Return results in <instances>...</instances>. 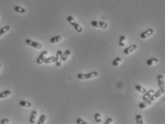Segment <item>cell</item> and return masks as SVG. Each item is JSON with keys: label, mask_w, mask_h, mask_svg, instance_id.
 Instances as JSON below:
<instances>
[{"label": "cell", "mask_w": 165, "mask_h": 124, "mask_svg": "<svg viewBox=\"0 0 165 124\" xmlns=\"http://www.w3.org/2000/svg\"><path fill=\"white\" fill-rule=\"evenodd\" d=\"M66 19H67V21L69 22V23L70 24L72 27H74V30H76L78 33H81V32H82L83 31L82 27L79 24L77 23L72 16H69V17H67Z\"/></svg>", "instance_id": "6da1fadb"}, {"label": "cell", "mask_w": 165, "mask_h": 124, "mask_svg": "<svg viewBox=\"0 0 165 124\" xmlns=\"http://www.w3.org/2000/svg\"><path fill=\"white\" fill-rule=\"evenodd\" d=\"M97 75H98V72L97 71H94V72H92L87 73V74L79 73L77 75V78L79 80H90V79L97 77Z\"/></svg>", "instance_id": "7a4b0ae2"}, {"label": "cell", "mask_w": 165, "mask_h": 124, "mask_svg": "<svg viewBox=\"0 0 165 124\" xmlns=\"http://www.w3.org/2000/svg\"><path fill=\"white\" fill-rule=\"evenodd\" d=\"M92 26H93L94 27H97V28H101V29H104L106 30L108 28V24L105 22H102V21H92L91 22Z\"/></svg>", "instance_id": "3957f363"}, {"label": "cell", "mask_w": 165, "mask_h": 124, "mask_svg": "<svg viewBox=\"0 0 165 124\" xmlns=\"http://www.w3.org/2000/svg\"><path fill=\"white\" fill-rule=\"evenodd\" d=\"M25 42H26L27 45H30L31 47H34V48H35V49H37V50H40V49L42 48V45H41V44L37 42L33 41V40H30V39H27V40H25Z\"/></svg>", "instance_id": "277c9868"}, {"label": "cell", "mask_w": 165, "mask_h": 124, "mask_svg": "<svg viewBox=\"0 0 165 124\" xmlns=\"http://www.w3.org/2000/svg\"><path fill=\"white\" fill-rule=\"evenodd\" d=\"M157 81H158V85L160 90L165 93V78L163 75H159L157 77Z\"/></svg>", "instance_id": "5b68a950"}, {"label": "cell", "mask_w": 165, "mask_h": 124, "mask_svg": "<svg viewBox=\"0 0 165 124\" xmlns=\"http://www.w3.org/2000/svg\"><path fill=\"white\" fill-rule=\"evenodd\" d=\"M47 55H48V52H47V51H46V50L43 51V52L39 55V56L38 57V58L36 59V63H37L38 65H41V64L44 62V60L46 58V56H47Z\"/></svg>", "instance_id": "8992f818"}, {"label": "cell", "mask_w": 165, "mask_h": 124, "mask_svg": "<svg viewBox=\"0 0 165 124\" xmlns=\"http://www.w3.org/2000/svg\"><path fill=\"white\" fill-rule=\"evenodd\" d=\"M62 50H58L57 52L56 56H55V63L57 67H60L62 65Z\"/></svg>", "instance_id": "52a82bcc"}, {"label": "cell", "mask_w": 165, "mask_h": 124, "mask_svg": "<svg viewBox=\"0 0 165 124\" xmlns=\"http://www.w3.org/2000/svg\"><path fill=\"white\" fill-rule=\"evenodd\" d=\"M154 30L153 29H152V28H149V29H148L147 30H146L145 32H142L141 35H140V38L141 39H146V38H147L149 37H150V36H152L154 34Z\"/></svg>", "instance_id": "ba28073f"}, {"label": "cell", "mask_w": 165, "mask_h": 124, "mask_svg": "<svg viewBox=\"0 0 165 124\" xmlns=\"http://www.w3.org/2000/svg\"><path fill=\"white\" fill-rule=\"evenodd\" d=\"M136 49H137V45H132L131 46L127 47V48L124 50V53L125 55H129L132 54V53H134Z\"/></svg>", "instance_id": "9c48e42d"}, {"label": "cell", "mask_w": 165, "mask_h": 124, "mask_svg": "<svg viewBox=\"0 0 165 124\" xmlns=\"http://www.w3.org/2000/svg\"><path fill=\"white\" fill-rule=\"evenodd\" d=\"M162 94H165V93H164L161 90H159L157 91V92H154V93L151 96V98H150L149 100L151 101L152 103H153L154 101H155V100H157V99L158 98H159Z\"/></svg>", "instance_id": "30bf717a"}, {"label": "cell", "mask_w": 165, "mask_h": 124, "mask_svg": "<svg viewBox=\"0 0 165 124\" xmlns=\"http://www.w3.org/2000/svg\"><path fill=\"white\" fill-rule=\"evenodd\" d=\"M154 90H149V91H147L145 93H144V95H143V97H142V99H143V101H147V100H149L150 98H151V96L154 93Z\"/></svg>", "instance_id": "8fae6325"}, {"label": "cell", "mask_w": 165, "mask_h": 124, "mask_svg": "<svg viewBox=\"0 0 165 124\" xmlns=\"http://www.w3.org/2000/svg\"><path fill=\"white\" fill-rule=\"evenodd\" d=\"M152 103L149 101V100L144 101V102L140 103L139 104V108L140 109H144V108H146L147 107L149 106Z\"/></svg>", "instance_id": "7c38bea8"}, {"label": "cell", "mask_w": 165, "mask_h": 124, "mask_svg": "<svg viewBox=\"0 0 165 124\" xmlns=\"http://www.w3.org/2000/svg\"><path fill=\"white\" fill-rule=\"evenodd\" d=\"M36 116H37V112L36 111H33L31 113L30 118V124H35L36 119Z\"/></svg>", "instance_id": "4fadbf2b"}, {"label": "cell", "mask_w": 165, "mask_h": 124, "mask_svg": "<svg viewBox=\"0 0 165 124\" xmlns=\"http://www.w3.org/2000/svg\"><path fill=\"white\" fill-rule=\"evenodd\" d=\"M62 40V35H57L53 37L50 39V42L52 43V44H56V43H58L59 42H61Z\"/></svg>", "instance_id": "5bb4252c"}, {"label": "cell", "mask_w": 165, "mask_h": 124, "mask_svg": "<svg viewBox=\"0 0 165 124\" xmlns=\"http://www.w3.org/2000/svg\"><path fill=\"white\" fill-rule=\"evenodd\" d=\"M11 95H12V92L9 90H6L0 93V98H6L7 97L10 96Z\"/></svg>", "instance_id": "9a60e30c"}, {"label": "cell", "mask_w": 165, "mask_h": 124, "mask_svg": "<svg viewBox=\"0 0 165 124\" xmlns=\"http://www.w3.org/2000/svg\"><path fill=\"white\" fill-rule=\"evenodd\" d=\"M71 55V52L70 50H66L64 53H62V58H61V59H62V61H66L67 59H68V58H69V56Z\"/></svg>", "instance_id": "2e32d148"}, {"label": "cell", "mask_w": 165, "mask_h": 124, "mask_svg": "<svg viewBox=\"0 0 165 124\" xmlns=\"http://www.w3.org/2000/svg\"><path fill=\"white\" fill-rule=\"evenodd\" d=\"M19 106L22 107H24V108H30L32 106V103L28 102V101H19Z\"/></svg>", "instance_id": "e0dca14e"}, {"label": "cell", "mask_w": 165, "mask_h": 124, "mask_svg": "<svg viewBox=\"0 0 165 124\" xmlns=\"http://www.w3.org/2000/svg\"><path fill=\"white\" fill-rule=\"evenodd\" d=\"M158 62H159V60L157 58H151V59H149L147 61V65L148 66H152V65L157 64Z\"/></svg>", "instance_id": "ac0fdd59"}, {"label": "cell", "mask_w": 165, "mask_h": 124, "mask_svg": "<svg viewBox=\"0 0 165 124\" xmlns=\"http://www.w3.org/2000/svg\"><path fill=\"white\" fill-rule=\"evenodd\" d=\"M127 44V40L126 37L124 35H122L119 38V46L120 47H124Z\"/></svg>", "instance_id": "d6986e66"}, {"label": "cell", "mask_w": 165, "mask_h": 124, "mask_svg": "<svg viewBox=\"0 0 165 124\" xmlns=\"http://www.w3.org/2000/svg\"><path fill=\"white\" fill-rule=\"evenodd\" d=\"M122 59L121 58H119V57H117V58H116L115 59L113 60L112 65L114 66V67H117V66L120 65V63L122 62Z\"/></svg>", "instance_id": "ffe728a7"}, {"label": "cell", "mask_w": 165, "mask_h": 124, "mask_svg": "<svg viewBox=\"0 0 165 124\" xmlns=\"http://www.w3.org/2000/svg\"><path fill=\"white\" fill-rule=\"evenodd\" d=\"M44 62L45 64H50V63L55 62V57L52 56V57L47 58H45V59H44Z\"/></svg>", "instance_id": "44dd1931"}, {"label": "cell", "mask_w": 165, "mask_h": 124, "mask_svg": "<svg viewBox=\"0 0 165 124\" xmlns=\"http://www.w3.org/2000/svg\"><path fill=\"white\" fill-rule=\"evenodd\" d=\"M14 11L16 12L20 13V14H24L26 12V9L24 8H23V7H22V6H15L14 8Z\"/></svg>", "instance_id": "7402d4cb"}, {"label": "cell", "mask_w": 165, "mask_h": 124, "mask_svg": "<svg viewBox=\"0 0 165 124\" xmlns=\"http://www.w3.org/2000/svg\"><path fill=\"white\" fill-rule=\"evenodd\" d=\"M9 30H10V27L8 26V25L4 26V27H2L1 29H0V37L2 36L3 35H4V34L6 33Z\"/></svg>", "instance_id": "603a6c76"}, {"label": "cell", "mask_w": 165, "mask_h": 124, "mask_svg": "<svg viewBox=\"0 0 165 124\" xmlns=\"http://www.w3.org/2000/svg\"><path fill=\"white\" fill-rule=\"evenodd\" d=\"M134 88H135V89L137 91H139V92L141 93H145L147 92L146 88H144V87H142L140 85H135Z\"/></svg>", "instance_id": "cb8c5ba5"}, {"label": "cell", "mask_w": 165, "mask_h": 124, "mask_svg": "<svg viewBox=\"0 0 165 124\" xmlns=\"http://www.w3.org/2000/svg\"><path fill=\"white\" fill-rule=\"evenodd\" d=\"M136 122L137 124H144V121H143V118L141 115L137 114L135 116Z\"/></svg>", "instance_id": "d4e9b609"}, {"label": "cell", "mask_w": 165, "mask_h": 124, "mask_svg": "<svg viewBox=\"0 0 165 124\" xmlns=\"http://www.w3.org/2000/svg\"><path fill=\"white\" fill-rule=\"evenodd\" d=\"M94 120L97 124H101L102 121V118L99 113H96L94 114Z\"/></svg>", "instance_id": "484cf974"}, {"label": "cell", "mask_w": 165, "mask_h": 124, "mask_svg": "<svg viewBox=\"0 0 165 124\" xmlns=\"http://www.w3.org/2000/svg\"><path fill=\"white\" fill-rule=\"evenodd\" d=\"M46 119H47V116H46V115H44V114H42V115H41L40 118H39V121H38V124H44V123H45Z\"/></svg>", "instance_id": "4316f807"}, {"label": "cell", "mask_w": 165, "mask_h": 124, "mask_svg": "<svg viewBox=\"0 0 165 124\" xmlns=\"http://www.w3.org/2000/svg\"><path fill=\"white\" fill-rule=\"evenodd\" d=\"M76 123H77V124H87V123L85 121H84L83 119H81V118H78V119H77Z\"/></svg>", "instance_id": "83f0119b"}, {"label": "cell", "mask_w": 165, "mask_h": 124, "mask_svg": "<svg viewBox=\"0 0 165 124\" xmlns=\"http://www.w3.org/2000/svg\"><path fill=\"white\" fill-rule=\"evenodd\" d=\"M9 124V120L7 118H4L2 120H1L0 124Z\"/></svg>", "instance_id": "f1b7e54d"}, {"label": "cell", "mask_w": 165, "mask_h": 124, "mask_svg": "<svg viewBox=\"0 0 165 124\" xmlns=\"http://www.w3.org/2000/svg\"><path fill=\"white\" fill-rule=\"evenodd\" d=\"M113 122H114L113 119L112 118H107V120H106V122L104 123V124H113Z\"/></svg>", "instance_id": "f546056e"}, {"label": "cell", "mask_w": 165, "mask_h": 124, "mask_svg": "<svg viewBox=\"0 0 165 124\" xmlns=\"http://www.w3.org/2000/svg\"><path fill=\"white\" fill-rule=\"evenodd\" d=\"M0 68H1V65H0Z\"/></svg>", "instance_id": "4dcf8cb0"}]
</instances>
